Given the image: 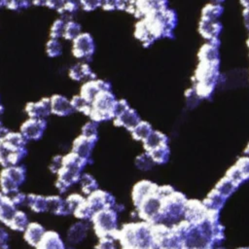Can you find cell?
I'll use <instances>...</instances> for the list:
<instances>
[{
	"instance_id": "1",
	"label": "cell",
	"mask_w": 249,
	"mask_h": 249,
	"mask_svg": "<svg viewBox=\"0 0 249 249\" xmlns=\"http://www.w3.org/2000/svg\"><path fill=\"white\" fill-rule=\"evenodd\" d=\"M220 79V62L198 61L193 77V89L199 99L212 97Z\"/></svg>"
},
{
	"instance_id": "2",
	"label": "cell",
	"mask_w": 249,
	"mask_h": 249,
	"mask_svg": "<svg viewBox=\"0 0 249 249\" xmlns=\"http://www.w3.org/2000/svg\"><path fill=\"white\" fill-rule=\"evenodd\" d=\"M88 162L70 152L62 157V165L56 173L55 187L60 194L66 193L71 186L78 183L83 170Z\"/></svg>"
},
{
	"instance_id": "3",
	"label": "cell",
	"mask_w": 249,
	"mask_h": 249,
	"mask_svg": "<svg viewBox=\"0 0 249 249\" xmlns=\"http://www.w3.org/2000/svg\"><path fill=\"white\" fill-rule=\"evenodd\" d=\"M140 19L144 21L156 41L162 38H172L178 21L175 11L169 8L153 13Z\"/></svg>"
},
{
	"instance_id": "4",
	"label": "cell",
	"mask_w": 249,
	"mask_h": 249,
	"mask_svg": "<svg viewBox=\"0 0 249 249\" xmlns=\"http://www.w3.org/2000/svg\"><path fill=\"white\" fill-rule=\"evenodd\" d=\"M117 98L112 90L99 92L90 102L89 118L95 123L113 121L115 117V107Z\"/></svg>"
},
{
	"instance_id": "5",
	"label": "cell",
	"mask_w": 249,
	"mask_h": 249,
	"mask_svg": "<svg viewBox=\"0 0 249 249\" xmlns=\"http://www.w3.org/2000/svg\"><path fill=\"white\" fill-rule=\"evenodd\" d=\"M26 178V169L23 165H11L4 167L0 172V188L5 196L18 191Z\"/></svg>"
},
{
	"instance_id": "6",
	"label": "cell",
	"mask_w": 249,
	"mask_h": 249,
	"mask_svg": "<svg viewBox=\"0 0 249 249\" xmlns=\"http://www.w3.org/2000/svg\"><path fill=\"white\" fill-rule=\"evenodd\" d=\"M72 54L81 60H89L94 53L95 44L89 33L82 32L72 41Z\"/></svg>"
},
{
	"instance_id": "7",
	"label": "cell",
	"mask_w": 249,
	"mask_h": 249,
	"mask_svg": "<svg viewBox=\"0 0 249 249\" xmlns=\"http://www.w3.org/2000/svg\"><path fill=\"white\" fill-rule=\"evenodd\" d=\"M46 127L47 121L45 119L28 118L20 124L19 132L26 141H37L43 136Z\"/></svg>"
},
{
	"instance_id": "8",
	"label": "cell",
	"mask_w": 249,
	"mask_h": 249,
	"mask_svg": "<svg viewBox=\"0 0 249 249\" xmlns=\"http://www.w3.org/2000/svg\"><path fill=\"white\" fill-rule=\"evenodd\" d=\"M92 222L95 232L99 236H105L114 229V214L109 209H102L94 212Z\"/></svg>"
},
{
	"instance_id": "9",
	"label": "cell",
	"mask_w": 249,
	"mask_h": 249,
	"mask_svg": "<svg viewBox=\"0 0 249 249\" xmlns=\"http://www.w3.org/2000/svg\"><path fill=\"white\" fill-rule=\"evenodd\" d=\"M103 90H112L111 84L107 81L95 78L84 82L79 94L90 103L94 99V97Z\"/></svg>"
},
{
	"instance_id": "10",
	"label": "cell",
	"mask_w": 249,
	"mask_h": 249,
	"mask_svg": "<svg viewBox=\"0 0 249 249\" xmlns=\"http://www.w3.org/2000/svg\"><path fill=\"white\" fill-rule=\"evenodd\" d=\"M166 8H168L167 0H137L133 16L140 19Z\"/></svg>"
},
{
	"instance_id": "11",
	"label": "cell",
	"mask_w": 249,
	"mask_h": 249,
	"mask_svg": "<svg viewBox=\"0 0 249 249\" xmlns=\"http://www.w3.org/2000/svg\"><path fill=\"white\" fill-rule=\"evenodd\" d=\"M27 154L26 148L20 150H12L0 142V164L3 167L18 165Z\"/></svg>"
},
{
	"instance_id": "12",
	"label": "cell",
	"mask_w": 249,
	"mask_h": 249,
	"mask_svg": "<svg viewBox=\"0 0 249 249\" xmlns=\"http://www.w3.org/2000/svg\"><path fill=\"white\" fill-rule=\"evenodd\" d=\"M24 112L28 118L45 119L51 115L50 97H43L38 101L27 102L24 107Z\"/></svg>"
},
{
	"instance_id": "13",
	"label": "cell",
	"mask_w": 249,
	"mask_h": 249,
	"mask_svg": "<svg viewBox=\"0 0 249 249\" xmlns=\"http://www.w3.org/2000/svg\"><path fill=\"white\" fill-rule=\"evenodd\" d=\"M96 141L87 138L80 134L78 137L75 138L72 144V153L76 154L78 157L89 162L90 160L91 153L94 148Z\"/></svg>"
},
{
	"instance_id": "14",
	"label": "cell",
	"mask_w": 249,
	"mask_h": 249,
	"mask_svg": "<svg viewBox=\"0 0 249 249\" xmlns=\"http://www.w3.org/2000/svg\"><path fill=\"white\" fill-rule=\"evenodd\" d=\"M222 30L223 25L220 20L200 19L198 22V32L207 42L220 40L219 37Z\"/></svg>"
},
{
	"instance_id": "15",
	"label": "cell",
	"mask_w": 249,
	"mask_h": 249,
	"mask_svg": "<svg viewBox=\"0 0 249 249\" xmlns=\"http://www.w3.org/2000/svg\"><path fill=\"white\" fill-rule=\"evenodd\" d=\"M50 108L51 114L58 117H65L74 112L70 99L61 94H53L50 97Z\"/></svg>"
},
{
	"instance_id": "16",
	"label": "cell",
	"mask_w": 249,
	"mask_h": 249,
	"mask_svg": "<svg viewBox=\"0 0 249 249\" xmlns=\"http://www.w3.org/2000/svg\"><path fill=\"white\" fill-rule=\"evenodd\" d=\"M219 49H220V40L204 43L200 47L197 53L198 61L220 62Z\"/></svg>"
},
{
	"instance_id": "17",
	"label": "cell",
	"mask_w": 249,
	"mask_h": 249,
	"mask_svg": "<svg viewBox=\"0 0 249 249\" xmlns=\"http://www.w3.org/2000/svg\"><path fill=\"white\" fill-rule=\"evenodd\" d=\"M141 121V118L139 114L136 112V110L129 107L120 115L116 116L113 119L114 124L117 126H122L126 128L127 130L131 131Z\"/></svg>"
},
{
	"instance_id": "18",
	"label": "cell",
	"mask_w": 249,
	"mask_h": 249,
	"mask_svg": "<svg viewBox=\"0 0 249 249\" xmlns=\"http://www.w3.org/2000/svg\"><path fill=\"white\" fill-rule=\"evenodd\" d=\"M68 76L75 82H86L95 79V74L87 62H79L71 66L68 70Z\"/></svg>"
},
{
	"instance_id": "19",
	"label": "cell",
	"mask_w": 249,
	"mask_h": 249,
	"mask_svg": "<svg viewBox=\"0 0 249 249\" xmlns=\"http://www.w3.org/2000/svg\"><path fill=\"white\" fill-rule=\"evenodd\" d=\"M36 249H66L59 233L53 231H48L43 235L42 239L35 247Z\"/></svg>"
},
{
	"instance_id": "20",
	"label": "cell",
	"mask_w": 249,
	"mask_h": 249,
	"mask_svg": "<svg viewBox=\"0 0 249 249\" xmlns=\"http://www.w3.org/2000/svg\"><path fill=\"white\" fill-rule=\"evenodd\" d=\"M45 232H46L45 228L41 224L32 222V223H29L26 229L24 230L23 238L29 245L36 247L40 242V240L42 239Z\"/></svg>"
},
{
	"instance_id": "21",
	"label": "cell",
	"mask_w": 249,
	"mask_h": 249,
	"mask_svg": "<svg viewBox=\"0 0 249 249\" xmlns=\"http://www.w3.org/2000/svg\"><path fill=\"white\" fill-rule=\"evenodd\" d=\"M47 201L49 212L57 216H66L71 214L66 204L65 198H62L60 196H47Z\"/></svg>"
},
{
	"instance_id": "22",
	"label": "cell",
	"mask_w": 249,
	"mask_h": 249,
	"mask_svg": "<svg viewBox=\"0 0 249 249\" xmlns=\"http://www.w3.org/2000/svg\"><path fill=\"white\" fill-rule=\"evenodd\" d=\"M88 227L83 222H78L73 224L68 231H67V241L70 244H77L84 240V238L87 235Z\"/></svg>"
},
{
	"instance_id": "23",
	"label": "cell",
	"mask_w": 249,
	"mask_h": 249,
	"mask_svg": "<svg viewBox=\"0 0 249 249\" xmlns=\"http://www.w3.org/2000/svg\"><path fill=\"white\" fill-rule=\"evenodd\" d=\"M134 36L140 43H142L144 47H150L156 42V39L150 33L149 29L147 28L142 19H139L135 24Z\"/></svg>"
},
{
	"instance_id": "24",
	"label": "cell",
	"mask_w": 249,
	"mask_h": 249,
	"mask_svg": "<svg viewBox=\"0 0 249 249\" xmlns=\"http://www.w3.org/2000/svg\"><path fill=\"white\" fill-rule=\"evenodd\" d=\"M25 204L35 213H43L48 211L47 196H44L41 195H36V194L27 195Z\"/></svg>"
},
{
	"instance_id": "25",
	"label": "cell",
	"mask_w": 249,
	"mask_h": 249,
	"mask_svg": "<svg viewBox=\"0 0 249 249\" xmlns=\"http://www.w3.org/2000/svg\"><path fill=\"white\" fill-rule=\"evenodd\" d=\"M2 142L6 147L12 150H20L26 148V139L21 135V133L15 132V131H9V133L6 135V137L0 141Z\"/></svg>"
},
{
	"instance_id": "26",
	"label": "cell",
	"mask_w": 249,
	"mask_h": 249,
	"mask_svg": "<svg viewBox=\"0 0 249 249\" xmlns=\"http://www.w3.org/2000/svg\"><path fill=\"white\" fill-rule=\"evenodd\" d=\"M167 136L160 131L153 130L152 133L143 141L144 148L147 152H150L161 145L167 144Z\"/></svg>"
},
{
	"instance_id": "27",
	"label": "cell",
	"mask_w": 249,
	"mask_h": 249,
	"mask_svg": "<svg viewBox=\"0 0 249 249\" xmlns=\"http://www.w3.org/2000/svg\"><path fill=\"white\" fill-rule=\"evenodd\" d=\"M224 8L221 4L210 3L205 5L201 10L200 19L204 20H219L220 17L223 15Z\"/></svg>"
},
{
	"instance_id": "28",
	"label": "cell",
	"mask_w": 249,
	"mask_h": 249,
	"mask_svg": "<svg viewBox=\"0 0 249 249\" xmlns=\"http://www.w3.org/2000/svg\"><path fill=\"white\" fill-rule=\"evenodd\" d=\"M17 211L18 207L7 196H5V198L0 206V222L7 226Z\"/></svg>"
},
{
	"instance_id": "29",
	"label": "cell",
	"mask_w": 249,
	"mask_h": 249,
	"mask_svg": "<svg viewBox=\"0 0 249 249\" xmlns=\"http://www.w3.org/2000/svg\"><path fill=\"white\" fill-rule=\"evenodd\" d=\"M28 224H29V221L26 213L21 210H18L7 226L13 231H24Z\"/></svg>"
},
{
	"instance_id": "30",
	"label": "cell",
	"mask_w": 249,
	"mask_h": 249,
	"mask_svg": "<svg viewBox=\"0 0 249 249\" xmlns=\"http://www.w3.org/2000/svg\"><path fill=\"white\" fill-rule=\"evenodd\" d=\"M82 33V27L79 22L73 19H66L62 38L68 41H73Z\"/></svg>"
},
{
	"instance_id": "31",
	"label": "cell",
	"mask_w": 249,
	"mask_h": 249,
	"mask_svg": "<svg viewBox=\"0 0 249 249\" xmlns=\"http://www.w3.org/2000/svg\"><path fill=\"white\" fill-rule=\"evenodd\" d=\"M153 130L154 129H153L152 125L148 122L141 120L138 123V124L130 132L134 139L144 141L152 133Z\"/></svg>"
},
{
	"instance_id": "32",
	"label": "cell",
	"mask_w": 249,
	"mask_h": 249,
	"mask_svg": "<svg viewBox=\"0 0 249 249\" xmlns=\"http://www.w3.org/2000/svg\"><path fill=\"white\" fill-rule=\"evenodd\" d=\"M71 105L74 111H77L79 113H82L89 117V111H90V103L88 102L85 98H83L80 94L74 95L71 99Z\"/></svg>"
},
{
	"instance_id": "33",
	"label": "cell",
	"mask_w": 249,
	"mask_h": 249,
	"mask_svg": "<svg viewBox=\"0 0 249 249\" xmlns=\"http://www.w3.org/2000/svg\"><path fill=\"white\" fill-rule=\"evenodd\" d=\"M79 182L81 184L83 193L86 195H90L91 193H93L94 191L97 190V183H96L95 179L88 173L82 174Z\"/></svg>"
},
{
	"instance_id": "34",
	"label": "cell",
	"mask_w": 249,
	"mask_h": 249,
	"mask_svg": "<svg viewBox=\"0 0 249 249\" xmlns=\"http://www.w3.org/2000/svg\"><path fill=\"white\" fill-rule=\"evenodd\" d=\"M74 216L76 218H79V219H82V220H88V219H90L92 218L94 212L93 210L91 209L90 205L89 204V202L87 201V198L85 200H83L74 210H73V213Z\"/></svg>"
},
{
	"instance_id": "35",
	"label": "cell",
	"mask_w": 249,
	"mask_h": 249,
	"mask_svg": "<svg viewBox=\"0 0 249 249\" xmlns=\"http://www.w3.org/2000/svg\"><path fill=\"white\" fill-rule=\"evenodd\" d=\"M147 153L150 155L153 161L162 163L167 160V158L169 155V149H168L167 144H164V145H161V146H160L150 152H147Z\"/></svg>"
},
{
	"instance_id": "36",
	"label": "cell",
	"mask_w": 249,
	"mask_h": 249,
	"mask_svg": "<svg viewBox=\"0 0 249 249\" xmlns=\"http://www.w3.org/2000/svg\"><path fill=\"white\" fill-rule=\"evenodd\" d=\"M81 134L87 138L97 141V139H98V124L93 121L87 122L82 126Z\"/></svg>"
},
{
	"instance_id": "37",
	"label": "cell",
	"mask_w": 249,
	"mask_h": 249,
	"mask_svg": "<svg viewBox=\"0 0 249 249\" xmlns=\"http://www.w3.org/2000/svg\"><path fill=\"white\" fill-rule=\"evenodd\" d=\"M46 53L50 57H57L62 53V45L59 39L50 38L46 44Z\"/></svg>"
},
{
	"instance_id": "38",
	"label": "cell",
	"mask_w": 249,
	"mask_h": 249,
	"mask_svg": "<svg viewBox=\"0 0 249 249\" xmlns=\"http://www.w3.org/2000/svg\"><path fill=\"white\" fill-rule=\"evenodd\" d=\"M65 20L66 19L64 18H57L53 22L50 28V38H53V39L62 38L64 26H65Z\"/></svg>"
},
{
	"instance_id": "39",
	"label": "cell",
	"mask_w": 249,
	"mask_h": 249,
	"mask_svg": "<svg viewBox=\"0 0 249 249\" xmlns=\"http://www.w3.org/2000/svg\"><path fill=\"white\" fill-rule=\"evenodd\" d=\"M32 0H4V7L11 11H20L28 8Z\"/></svg>"
},
{
	"instance_id": "40",
	"label": "cell",
	"mask_w": 249,
	"mask_h": 249,
	"mask_svg": "<svg viewBox=\"0 0 249 249\" xmlns=\"http://www.w3.org/2000/svg\"><path fill=\"white\" fill-rule=\"evenodd\" d=\"M80 8V0H64L63 7L59 14L63 16H70L76 13Z\"/></svg>"
},
{
	"instance_id": "41",
	"label": "cell",
	"mask_w": 249,
	"mask_h": 249,
	"mask_svg": "<svg viewBox=\"0 0 249 249\" xmlns=\"http://www.w3.org/2000/svg\"><path fill=\"white\" fill-rule=\"evenodd\" d=\"M101 8L108 12L124 11V4L123 0H103Z\"/></svg>"
},
{
	"instance_id": "42",
	"label": "cell",
	"mask_w": 249,
	"mask_h": 249,
	"mask_svg": "<svg viewBox=\"0 0 249 249\" xmlns=\"http://www.w3.org/2000/svg\"><path fill=\"white\" fill-rule=\"evenodd\" d=\"M85 199H86V198H85L83 196L79 195V194H71V195H69V196L65 198V201H66V204H67V206H68V209H69L70 213L72 214V213H73V210H74L83 200H85Z\"/></svg>"
},
{
	"instance_id": "43",
	"label": "cell",
	"mask_w": 249,
	"mask_h": 249,
	"mask_svg": "<svg viewBox=\"0 0 249 249\" xmlns=\"http://www.w3.org/2000/svg\"><path fill=\"white\" fill-rule=\"evenodd\" d=\"M103 0H80V7L86 12H92L102 6Z\"/></svg>"
},
{
	"instance_id": "44",
	"label": "cell",
	"mask_w": 249,
	"mask_h": 249,
	"mask_svg": "<svg viewBox=\"0 0 249 249\" xmlns=\"http://www.w3.org/2000/svg\"><path fill=\"white\" fill-rule=\"evenodd\" d=\"M26 196H27V195H25V194H23V193L18 191V192L14 193V194H11V195L7 196L11 199V201H12L17 207H18V206H20V205H22V204H25V202H26Z\"/></svg>"
},
{
	"instance_id": "45",
	"label": "cell",
	"mask_w": 249,
	"mask_h": 249,
	"mask_svg": "<svg viewBox=\"0 0 249 249\" xmlns=\"http://www.w3.org/2000/svg\"><path fill=\"white\" fill-rule=\"evenodd\" d=\"M62 157L63 156H61V155H56L53 158V160L49 165V169L51 170L52 173L56 174L59 171V169L62 165Z\"/></svg>"
},
{
	"instance_id": "46",
	"label": "cell",
	"mask_w": 249,
	"mask_h": 249,
	"mask_svg": "<svg viewBox=\"0 0 249 249\" xmlns=\"http://www.w3.org/2000/svg\"><path fill=\"white\" fill-rule=\"evenodd\" d=\"M63 4H64V0H47L45 6L48 7L49 9L56 11L59 14V12L63 7Z\"/></svg>"
},
{
	"instance_id": "47",
	"label": "cell",
	"mask_w": 249,
	"mask_h": 249,
	"mask_svg": "<svg viewBox=\"0 0 249 249\" xmlns=\"http://www.w3.org/2000/svg\"><path fill=\"white\" fill-rule=\"evenodd\" d=\"M186 99H187L189 105H196V102L197 100H198V101L200 100L199 97L196 95V91H195V89H194L193 88L189 89L186 91Z\"/></svg>"
},
{
	"instance_id": "48",
	"label": "cell",
	"mask_w": 249,
	"mask_h": 249,
	"mask_svg": "<svg viewBox=\"0 0 249 249\" xmlns=\"http://www.w3.org/2000/svg\"><path fill=\"white\" fill-rule=\"evenodd\" d=\"M96 249H114V246L110 239L104 237L100 240V242L96 246Z\"/></svg>"
},
{
	"instance_id": "49",
	"label": "cell",
	"mask_w": 249,
	"mask_h": 249,
	"mask_svg": "<svg viewBox=\"0 0 249 249\" xmlns=\"http://www.w3.org/2000/svg\"><path fill=\"white\" fill-rule=\"evenodd\" d=\"M243 21L246 29L249 31V9H244L243 10Z\"/></svg>"
},
{
	"instance_id": "50",
	"label": "cell",
	"mask_w": 249,
	"mask_h": 249,
	"mask_svg": "<svg viewBox=\"0 0 249 249\" xmlns=\"http://www.w3.org/2000/svg\"><path fill=\"white\" fill-rule=\"evenodd\" d=\"M0 239L1 240H6V241H8V239H9L8 231L2 227H0Z\"/></svg>"
},
{
	"instance_id": "51",
	"label": "cell",
	"mask_w": 249,
	"mask_h": 249,
	"mask_svg": "<svg viewBox=\"0 0 249 249\" xmlns=\"http://www.w3.org/2000/svg\"><path fill=\"white\" fill-rule=\"evenodd\" d=\"M9 131L10 130L7 127H5L4 125L0 126V141H2L6 137V135L9 133Z\"/></svg>"
},
{
	"instance_id": "52",
	"label": "cell",
	"mask_w": 249,
	"mask_h": 249,
	"mask_svg": "<svg viewBox=\"0 0 249 249\" xmlns=\"http://www.w3.org/2000/svg\"><path fill=\"white\" fill-rule=\"evenodd\" d=\"M47 0H32L31 3L34 6H45Z\"/></svg>"
},
{
	"instance_id": "53",
	"label": "cell",
	"mask_w": 249,
	"mask_h": 249,
	"mask_svg": "<svg viewBox=\"0 0 249 249\" xmlns=\"http://www.w3.org/2000/svg\"><path fill=\"white\" fill-rule=\"evenodd\" d=\"M0 249H9L8 241H6V240H1V239H0Z\"/></svg>"
},
{
	"instance_id": "54",
	"label": "cell",
	"mask_w": 249,
	"mask_h": 249,
	"mask_svg": "<svg viewBox=\"0 0 249 249\" xmlns=\"http://www.w3.org/2000/svg\"><path fill=\"white\" fill-rule=\"evenodd\" d=\"M239 2L244 7V9H249V0H239Z\"/></svg>"
},
{
	"instance_id": "55",
	"label": "cell",
	"mask_w": 249,
	"mask_h": 249,
	"mask_svg": "<svg viewBox=\"0 0 249 249\" xmlns=\"http://www.w3.org/2000/svg\"><path fill=\"white\" fill-rule=\"evenodd\" d=\"M4 198H5V195H4L2 192H0V206H1V204H2V202H3V200H4Z\"/></svg>"
},
{
	"instance_id": "56",
	"label": "cell",
	"mask_w": 249,
	"mask_h": 249,
	"mask_svg": "<svg viewBox=\"0 0 249 249\" xmlns=\"http://www.w3.org/2000/svg\"><path fill=\"white\" fill-rule=\"evenodd\" d=\"M3 112H4V107H3L2 103H1V98H0V115L3 114Z\"/></svg>"
},
{
	"instance_id": "57",
	"label": "cell",
	"mask_w": 249,
	"mask_h": 249,
	"mask_svg": "<svg viewBox=\"0 0 249 249\" xmlns=\"http://www.w3.org/2000/svg\"><path fill=\"white\" fill-rule=\"evenodd\" d=\"M214 3H217V4H221V3H223L225 0H212Z\"/></svg>"
},
{
	"instance_id": "58",
	"label": "cell",
	"mask_w": 249,
	"mask_h": 249,
	"mask_svg": "<svg viewBox=\"0 0 249 249\" xmlns=\"http://www.w3.org/2000/svg\"><path fill=\"white\" fill-rule=\"evenodd\" d=\"M245 153H246L247 155H249V143H248V145H247V147H246V149H245Z\"/></svg>"
},
{
	"instance_id": "59",
	"label": "cell",
	"mask_w": 249,
	"mask_h": 249,
	"mask_svg": "<svg viewBox=\"0 0 249 249\" xmlns=\"http://www.w3.org/2000/svg\"><path fill=\"white\" fill-rule=\"evenodd\" d=\"M4 7V0H0V8Z\"/></svg>"
},
{
	"instance_id": "60",
	"label": "cell",
	"mask_w": 249,
	"mask_h": 249,
	"mask_svg": "<svg viewBox=\"0 0 249 249\" xmlns=\"http://www.w3.org/2000/svg\"><path fill=\"white\" fill-rule=\"evenodd\" d=\"M246 44H247V47H248V49H249V37H248V39H247V41H246Z\"/></svg>"
},
{
	"instance_id": "61",
	"label": "cell",
	"mask_w": 249,
	"mask_h": 249,
	"mask_svg": "<svg viewBox=\"0 0 249 249\" xmlns=\"http://www.w3.org/2000/svg\"><path fill=\"white\" fill-rule=\"evenodd\" d=\"M66 249H75V248H73V247H69V248H66Z\"/></svg>"
},
{
	"instance_id": "62",
	"label": "cell",
	"mask_w": 249,
	"mask_h": 249,
	"mask_svg": "<svg viewBox=\"0 0 249 249\" xmlns=\"http://www.w3.org/2000/svg\"><path fill=\"white\" fill-rule=\"evenodd\" d=\"M1 125H3V124H2V122H1V119H0V126H1Z\"/></svg>"
}]
</instances>
